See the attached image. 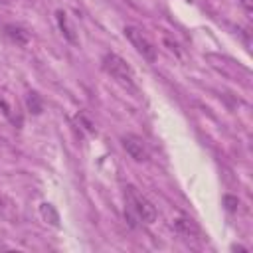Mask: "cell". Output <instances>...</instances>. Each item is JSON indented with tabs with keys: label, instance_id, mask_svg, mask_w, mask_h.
<instances>
[{
	"label": "cell",
	"instance_id": "cell-8",
	"mask_svg": "<svg viewBox=\"0 0 253 253\" xmlns=\"http://www.w3.org/2000/svg\"><path fill=\"white\" fill-rule=\"evenodd\" d=\"M40 213H42V217L49 223V225H53V227H59V213L55 211V208L51 206V204H47V202H43L42 206H40Z\"/></svg>",
	"mask_w": 253,
	"mask_h": 253
},
{
	"label": "cell",
	"instance_id": "cell-3",
	"mask_svg": "<svg viewBox=\"0 0 253 253\" xmlns=\"http://www.w3.org/2000/svg\"><path fill=\"white\" fill-rule=\"evenodd\" d=\"M125 38L130 42V45L142 55V59H146L148 63L156 61V45L152 43V40L136 26H125Z\"/></svg>",
	"mask_w": 253,
	"mask_h": 253
},
{
	"label": "cell",
	"instance_id": "cell-2",
	"mask_svg": "<svg viewBox=\"0 0 253 253\" xmlns=\"http://www.w3.org/2000/svg\"><path fill=\"white\" fill-rule=\"evenodd\" d=\"M125 211H128L130 217L148 225L154 223L158 217L154 204L146 196H142L134 186H125Z\"/></svg>",
	"mask_w": 253,
	"mask_h": 253
},
{
	"label": "cell",
	"instance_id": "cell-4",
	"mask_svg": "<svg viewBox=\"0 0 253 253\" xmlns=\"http://www.w3.org/2000/svg\"><path fill=\"white\" fill-rule=\"evenodd\" d=\"M174 229H176V233L178 235H182L186 241H192V243H202V229H200V225L192 219V217H188V215H180V217H176L174 219Z\"/></svg>",
	"mask_w": 253,
	"mask_h": 253
},
{
	"label": "cell",
	"instance_id": "cell-6",
	"mask_svg": "<svg viewBox=\"0 0 253 253\" xmlns=\"http://www.w3.org/2000/svg\"><path fill=\"white\" fill-rule=\"evenodd\" d=\"M55 20H57V26H59V30H61L63 38H65L69 43L77 45V34H75V28L71 26V22H69L67 14H65L63 10H57V12H55Z\"/></svg>",
	"mask_w": 253,
	"mask_h": 253
},
{
	"label": "cell",
	"instance_id": "cell-11",
	"mask_svg": "<svg viewBox=\"0 0 253 253\" xmlns=\"http://www.w3.org/2000/svg\"><path fill=\"white\" fill-rule=\"evenodd\" d=\"M237 2H239V4L245 8V12H247V14L253 10V0H237Z\"/></svg>",
	"mask_w": 253,
	"mask_h": 253
},
{
	"label": "cell",
	"instance_id": "cell-5",
	"mask_svg": "<svg viewBox=\"0 0 253 253\" xmlns=\"http://www.w3.org/2000/svg\"><path fill=\"white\" fill-rule=\"evenodd\" d=\"M123 148L126 150V154L134 160V162H146L148 160V148L144 144V140L136 134H125L121 138Z\"/></svg>",
	"mask_w": 253,
	"mask_h": 253
},
{
	"label": "cell",
	"instance_id": "cell-10",
	"mask_svg": "<svg viewBox=\"0 0 253 253\" xmlns=\"http://www.w3.org/2000/svg\"><path fill=\"white\" fill-rule=\"evenodd\" d=\"M223 204H225V208H227V211H235L237 210V206H239V200L235 198V196H223Z\"/></svg>",
	"mask_w": 253,
	"mask_h": 253
},
{
	"label": "cell",
	"instance_id": "cell-7",
	"mask_svg": "<svg viewBox=\"0 0 253 253\" xmlns=\"http://www.w3.org/2000/svg\"><path fill=\"white\" fill-rule=\"evenodd\" d=\"M4 30H6V36H8V38H12L18 45H28L30 36H28V32H26L24 28L14 26V24H8V26H4Z\"/></svg>",
	"mask_w": 253,
	"mask_h": 253
},
{
	"label": "cell",
	"instance_id": "cell-9",
	"mask_svg": "<svg viewBox=\"0 0 253 253\" xmlns=\"http://www.w3.org/2000/svg\"><path fill=\"white\" fill-rule=\"evenodd\" d=\"M26 105H28L30 113H34V115H40V113L43 111V103H42V97H40L36 91H30V93L26 95Z\"/></svg>",
	"mask_w": 253,
	"mask_h": 253
},
{
	"label": "cell",
	"instance_id": "cell-1",
	"mask_svg": "<svg viewBox=\"0 0 253 253\" xmlns=\"http://www.w3.org/2000/svg\"><path fill=\"white\" fill-rule=\"evenodd\" d=\"M101 67L123 89H126L132 95H138V85H136V79H134V71L121 55H117L113 51H107L101 59Z\"/></svg>",
	"mask_w": 253,
	"mask_h": 253
}]
</instances>
